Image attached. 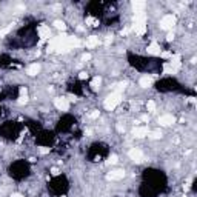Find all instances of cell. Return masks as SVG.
<instances>
[{
	"label": "cell",
	"instance_id": "cell-1",
	"mask_svg": "<svg viewBox=\"0 0 197 197\" xmlns=\"http://www.w3.org/2000/svg\"><path fill=\"white\" fill-rule=\"evenodd\" d=\"M71 48H69V45H68V36L66 34H59L57 37H54L49 40V43L48 46H46V51L48 52H60V54H65L68 52Z\"/></svg>",
	"mask_w": 197,
	"mask_h": 197
},
{
	"label": "cell",
	"instance_id": "cell-2",
	"mask_svg": "<svg viewBox=\"0 0 197 197\" xmlns=\"http://www.w3.org/2000/svg\"><path fill=\"white\" fill-rule=\"evenodd\" d=\"M180 60H182L180 54H174V56H171V60L163 65V72L165 74H176L180 69V66H182Z\"/></svg>",
	"mask_w": 197,
	"mask_h": 197
},
{
	"label": "cell",
	"instance_id": "cell-3",
	"mask_svg": "<svg viewBox=\"0 0 197 197\" xmlns=\"http://www.w3.org/2000/svg\"><path fill=\"white\" fill-rule=\"evenodd\" d=\"M120 102H122V92L114 91L105 99V108L108 111H112V110L117 108V105L120 103Z\"/></svg>",
	"mask_w": 197,
	"mask_h": 197
},
{
	"label": "cell",
	"instance_id": "cell-4",
	"mask_svg": "<svg viewBox=\"0 0 197 197\" xmlns=\"http://www.w3.org/2000/svg\"><path fill=\"white\" fill-rule=\"evenodd\" d=\"M176 16L174 14H168V16H165L163 19L160 20V28L162 29H173V26L176 25Z\"/></svg>",
	"mask_w": 197,
	"mask_h": 197
},
{
	"label": "cell",
	"instance_id": "cell-5",
	"mask_svg": "<svg viewBox=\"0 0 197 197\" xmlns=\"http://www.w3.org/2000/svg\"><path fill=\"white\" fill-rule=\"evenodd\" d=\"M128 155H130V159H131L133 162H135V163H142V162H143V159H145L143 153H142L139 148H133V149H130Z\"/></svg>",
	"mask_w": 197,
	"mask_h": 197
},
{
	"label": "cell",
	"instance_id": "cell-6",
	"mask_svg": "<svg viewBox=\"0 0 197 197\" xmlns=\"http://www.w3.org/2000/svg\"><path fill=\"white\" fill-rule=\"evenodd\" d=\"M54 105H56V108L59 111H68V110H69V100H68L66 97L54 99Z\"/></svg>",
	"mask_w": 197,
	"mask_h": 197
},
{
	"label": "cell",
	"instance_id": "cell-7",
	"mask_svg": "<svg viewBox=\"0 0 197 197\" xmlns=\"http://www.w3.org/2000/svg\"><path fill=\"white\" fill-rule=\"evenodd\" d=\"M39 36H40V39H42V42L46 40V39H49L51 37V28L48 25H40L39 26Z\"/></svg>",
	"mask_w": 197,
	"mask_h": 197
},
{
	"label": "cell",
	"instance_id": "cell-8",
	"mask_svg": "<svg viewBox=\"0 0 197 197\" xmlns=\"http://www.w3.org/2000/svg\"><path fill=\"white\" fill-rule=\"evenodd\" d=\"M148 128L146 126H135L134 130H133V135L134 137H137V139H143L148 135Z\"/></svg>",
	"mask_w": 197,
	"mask_h": 197
},
{
	"label": "cell",
	"instance_id": "cell-9",
	"mask_svg": "<svg viewBox=\"0 0 197 197\" xmlns=\"http://www.w3.org/2000/svg\"><path fill=\"white\" fill-rule=\"evenodd\" d=\"M159 123L162 126H171L173 123H176V119L171 114H165V115H162V117H159Z\"/></svg>",
	"mask_w": 197,
	"mask_h": 197
},
{
	"label": "cell",
	"instance_id": "cell-10",
	"mask_svg": "<svg viewBox=\"0 0 197 197\" xmlns=\"http://www.w3.org/2000/svg\"><path fill=\"white\" fill-rule=\"evenodd\" d=\"M146 52L151 54V56H160V54H162V49H160V46H159L157 42H153V43L146 48Z\"/></svg>",
	"mask_w": 197,
	"mask_h": 197
},
{
	"label": "cell",
	"instance_id": "cell-11",
	"mask_svg": "<svg viewBox=\"0 0 197 197\" xmlns=\"http://www.w3.org/2000/svg\"><path fill=\"white\" fill-rule=\"evenodd\" d=\"M125 177V171L123 169H114V171H111L110 174H108V179L110 180H120Z\"/></svg>",
	"mask_w": 197,
	"mask_h": 197
},
{
	"label": "cell",
	"instance_id": "cell-12",
	"mask_svg": "<svg viewBox=\"0 0 197 197\" xmlns=\"http://www.w3.org/2000/svg\"><path fill=\"white\" fill-rule=\"evenodd\" d=\"M133 31L137 34V36H143L146 32V23H134L133 25Z\"/></svg>",
	"mask_w": 197,
	"mask_h": 197
},
{
	"label": "cell",
	"instance_id": "cell-13",
	"mask_svg": "<svg viewBox=\"0 0 197 197\" xmlns=\"http://www.w3.org/2000/svg\"><path fill=\"white\" fill-rule=\"evenodd\" d=\"M40 69H42V66H40L39 63H32V65H29V68H28V76H37V74L40 72Z\"/></svg>",
	"mask_w": 197,
	"mask_h": 197
},
{
	"label": "cell",
	"instance_id": "cell-14",
	"mask_svg": "<svg viewBox=\"0 0 197 197\" xmlns=\"http://www.w3.org/2000/svg\"><path fill=\"white\" fill-rule=\"evenodd\" d=\"M153 77H149V76H145V77H142L140 80H139V85L142 86V88H149L153 85Z\"/></svg>",
	"mask_w": 197,
	"mask_h": 197
},
{
	"label": "cell",
	"instance_id": "cell-15",
	"mask_svg": "<svg viewBox=\"0 0 197 197\" xmlns=\"http://www.w3.org/2000/svg\"><path fill=\"white\" fill-rule=\"evenodd\" d=\"M131 5H133V9L135 11V14H137V12H143L145 2H140V0H134V2H133Z\"/></svg>",
	"mask_w": 197,
	"mask_h": 197
},
{
	"label": "cell",
	"instance_id": "cell-16",
	"mask_svg": "<svg viewBox=\"0 0 197 197\" xmlns=\"http://www.w3.org/2000/svg\"><path fill=\"white\" fill-rule=\"evenodd\" d=\"M99 43H100V40H99L97 36H90L88 40H86V46H88V48H94V46H97Z\"/></svg>",
	"mask_w": 197,
	"mask_h": 197
},
{
	"label": "cell",
	"instance_id": "cell-17",
	"mask_svg": "<svg viewBox=\"0 0 197 197\" xmlns=\"http://www.w3.org/2000/svg\"><path fill=\"white\" fill-rule=\"evenodd\" d=\"M68 45H69V48H77V46L82 45V42L77 39V37H71L68 36Z\"/></svg>",
	"mask_w": 197,
	"mask_h": 197
},
{
	"label": "cell",
	"instance_id": "cell-18",
	"mask_svg": "<svg viewBox=\"0 0 197 197\" xmlns=\"http://www.w3.org/2000/svg\"><path fill=\"white\" fill-rule=\"evenodd\" d=\"M134 23H146V14L145 12H137L134 16Z\"/></svg>",
	"mask_w": 197,
	"mask_h": 197
},
{
	"label": "cell",
	"instance_id": "cell-19",
	"mask_svg": "<svg viewBox=\"0 0 197 197\" xmlns=\"http://www.w3.org/2000/svg\"><path fill=\"white\" fill-rule=\"evenodd\" d=\"M100 83H102V79H100V77H94V79L91 80V90H92V91H99Z\"/></svg>",
	"mask_w": 197,
	"mask_h": 197
},
{
	"label": "cell",
	"instance_id": "cell-20",
	"mask_svg": "<svg viewBox=\"0 0 197 197\" xmlns=\"http://www.w3.org/2000/svg\"><path fill=\"white\" fill-rule=\"evenodd\" d=\"M148 135H149L151 139L157 140V139H162V131H160V130H154V131H151V133H148Z\"/></svg>",
	"mask_w": 197,
	"mask_h": 197
},
{
	"label": "cell",
	"instance_id": "cell-21",
	"mask_svg": "<svg viewBox=\"0 0 197 197\" xmlns=\"http://www.w3.org/2000/svg\"><path fill=\"white\" fill-rule=\"evenodd\" d=\"M146 110H148V112H154V111H155V102H154V100H148Z\"/></svg>",
	"mask_w": 197,
	"mask_h": 197
},
{
	"label": "cell",
	"instance_id": "cell-22",
	"mask_svg": "<svg viewBox=\"0 0 197 197\" xmlns=\"http://www.w3.org/2000/svg\"><path fill=\"white\" fill-rule=\"evenodd\" d=\"M54 26H56L57 29H60V31H65L66 29V25L62 22V20H56V22H54Z\"/></svg>",
	"mask_w": 197,
	"mask_h": 197
},
{
	"label": "cell",
	"instance_id": "cell-23",
	"mask_svg": "<svg viewBox=\"0 0 197 197\" xmlns=\"http://www.w3.org/2000/svg\"><path fill=\"white\" fill-rule=\"evenodd\" d=\"M114 86H115V91H117V92H122V91H123L125 88L128 86V82H120V83L114 85Z\"/></svg>",
	"mask_w": 197,
	"mask_h": 197
},
{
	"label": "cell",
	"instance_id": "cell-24",
	"mask_svg": "<svg viewBox=\"0 0 197 197\" xmlns=\"http://www.w3.org/2000/svg\"><path fill=\"white\" fill-rule=\"evenodd\" d=\"M86 25H90V26H97V25H99V20L94 19V17H86Z\"/></svg>",
	"mask_w": 197,
	"mask_h": 197
},
{
	"label": "cell",
	"instance_id": "cell-25",
	"mask_svg": "<svg viewBox=\"0 0 197 197\" xmlns=\"http://www.w3.org/2000/svg\"><path fill=\"white\" fill-rule=\"evenodd\" d=\"M117 162H119V157L115 154H112L111 157L108 159V163H110V165H114V163H117Z\"/></svg>",
	"mask_w": 197,
	"mask_h": 197
},
{
	"label": "cell",
	"instance_id": "cell-26",
	"mask_svg": "<svg viewBox=\"0 0 197 197\" xmlns=\"http://www.w3.org/2000/svg\"><path fill=\"white\" fill-rule=\"evenodd\" d=\"M17 103H19V105H25V103H28V97H26V96H20V97H19V100H17Z\"/></svg>",
	"mask_w": 197,
	"mask_h": 197
},
{
	"label": "cell",
	"instance_id": "cell-27",
	"mask_svg": "<svg viewBox=\"0 0 197 197\" xmlns=\"http://www.w3.org/2000/svg\"><path fill=\"white\" fill-rule=\"evenodd\" d=\"M11 31V26H8V28H3V29H0V37H3L5 34H8Z\"/></svg>",
	"mask_w": 197,
	"mask_h": 197
},
{
	"label": "cell",
	"instance_id": "cell-28",
	"mask_svg": "<svg viewBox=\"0 0 197 197\" xmlns=\"http://www.w3.org/2000/svg\"><path fill=\"white\" fill-rule=\"evenodd\" d=\"M166 40H168V42H173V40H174V32L173 31H169L166 34Z\"/></svg>",
	"mask_w": 197,
	"mask_h": 197
},
{
	"label": "cell",
	"instance_id": "cell-29",
	"mask_svg": "<svg viewBox=\"0 0 197 197\" xmlns=\"http://www.w3.org/2000/svg\"><path fill=\"white\" fill-rule=\"evenodd\" d=\"M99 114H100L99 111H92V112L90 114V119H97V117H99Z\"/></svg>",
	"mask_w": 197,
	"mask_h": 197
},
{
	"label": "cell",
	"instance_id": "cell-30",
	"mask_svg": "<svg viewBox=\"0 0 197 197\" xmlns=\"http://www.w3.org/2000/svg\"><path fill=\"white\" fill-rule=\"evenodd\" d=\"M48 153H49V148H46V146L40 148V154H48Z\"/></svg>",
	"mask_w": 197,
	"mask_h": 197
},
{
	"label": "cell",
	"instance_id": "cell-31",
	"mask_svg": "<svg viewBox=\"0 0 197 197\" xmlns=\"http://www.w3.org/2000/svg\"><path fill=\"white\" fill-rule=\"evenodd\" d=\"M86 77H88V74H86L85 71H82V72H80V74H79V79H80V80H85Z\"/></svg>",
	"mask_w": 197,
	"mask_h": 197
},
{
	"label": "cell",
	"instance_id": "cell-32",
	"mask_svg": "<svg viewBox=\"0 0 197 197\" xmlns=\"http://www.w3.org/2000/svg\"><path fill=\"white\" fill-rule=\"evenodd\" d=\"M90 59H91V54H88V52L82 56V60H83V62H86V60H90Z\"/></svg>",
	"mask_w": 197,
	"mask_h": 197
},
{
	"label": "cell",
	"instance_id": "cell-33",
	"mask_svg": "<svg viewBox=\"0 0 197 197\" xmlns=\"http://www.w3.org/2000/svg\"><path fill=\"white\" fill-rule=\"evenodd\" d=\"M28 94V90L26 88H20V96H26Z\"/></svg>",
	"mask_w": 197,
	"mask_h": 197
},
{
	"label": "cell",
	"instance_id": "cell-34",
	"mask_svg": "<svg viewBox=\"0 0 197 197\" xmlns=\"http://www.w3.org/2000/svg\"><path fill=\"white\" fill-rule=\"evenodd\" d=\"M51 174H52V176H57V174H59V168H56V166L51 168Z\"/></svg>",
	"mask_w": 197,
	"mask_h": 197
},
{
	"label": "cell",
	"instance_id": "cell-35",
	"mask_svg": "<svg viewBox=\"0 0 197 197\" xmlns=\"http://www.w3.org/2000/svg\"><path fill=\"white\" fill-rule=\"evenodd\" d=\"M111 42H112V37H111V36H108V37L105 39V45H110Z\"/></svg>",
	"mask_w": 197,
	"mask_h": 197
},
{
	"label": "cell",
	"instance_id": "cell-36",
	"mask_svg": "<svg viewBox=\"0 0 197 197\" xmlns=\"http://www.w3.org/2000/svg\"><path fill=\"white\" fill-rule=\"evenodd\" d=\"M140 120H142V122H148V115H146V114H143V115L140 117Z\"/></svg>",
	"mask_w": 197,
	"mask_h": 197
},
{
	"label": "cell",
	"instance_id": "cell-37",
	"mask_svg": "<svg viewBox=\"0 0 197 197\" xmlns=\"http://www.w3.org/2000/svg\"><path fill=\"white\" fill-rule=\"evenodd\" d=\"M117 130H119L120 133H125V128H123V126H122V125H117Z\"/></svg>",
	"mask_w": 197,
	"mask_h": 197
},
{
	"label": "cell",
	"instance_id": "cell-38",
	"mask_svg": "<svg viewBox=\"0 0 197 197\" xmlns=\"http://www.w3.org/2000/svg\"><path fill=\"white\" fill-rule=\"evenodd\" d=\"M131 31V28H125L123 31H122V34H128V32H130Z\"/></svg>",
	"mask_w": 197,
	"mask_h": 197
},
{
	"label": "cell",
	"instance_id": "cell-39",
	"mask_svg": "<svg viewBox=\"0 0 197 197\" xmlns=\"http://www.w3.org/2000/svg\"><path fill=\"white\" fill-rule=\"evenodd\" d=\"M12 197H23L22 194H19V193H16V194H12Z\"/></svg>",
	"mask_w": 197,
	"mask_h": 197
}]
</instances>
